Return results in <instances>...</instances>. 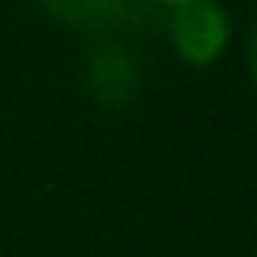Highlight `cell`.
<instances>
[{"mask_svg":"<svg viewBox=\"0 0 257 257\" xmlns=\"http://www.w3.org/2000/svg\"><path fill=\"white\" fill-rule=\"evenodd\" d=\"M142 77H138V60L124 52L120 43H103L90 52L86 60V94L103 107H124L138 94Z\"/></svg>","mask_w":257,"mask_h":257,"instance_id":"cell-2","label":"cell"},{"mask_svg":"<svg viewBox=\"0 0 257 257\" xmlns=\"http://www.w3.org/2000/svg\"><path fill=\"white\" fill-rule=\"evenodd\" d=\"M167 9H172L167 35H172V47L184 64L206 69V64H214L227 52L231 22L219 0H180V5H167Z\"/></svg>","mask_w":257,"mask_h":257,"instance_id":"cell-1","label":"cell"},{"mask_svg":"<svg viewBox=\"0 0 257 257\" xmlns=\"http://www.w3.org/2000/svg\"><path fill=\"white\" fill-rule=\"evenodd\" d=\"M248 73L257 82V26H253V39H248Z\"/></svg>","mask_w":257,"mask_h":257,"instance_id":"cell-4","label":"cell"},{"mask_svg":"<svg viewBox=\"0 0 257 257\" xmlns=\"http://www.w3.org/2000/svg\"><path fill=\"white\" fill-rule=\"evenodd\" d=\"M47 18H56L60 26L86 30V35H107L128 18L133 0H35Z\"/></svg>","mask_w":257,"mask_h":257,"instance_id":"cell-3","label":"cell"},{"mask_svg":"<svg viewBox=\"0 0 257 257\" xmlns=\"http://www.w3.org/2000/svg\"><path fill=\"white\" fill-rule=\"evenodd\" d=\"M159 5H180V0H159Z\"/></svg>","mask_w":257,"mask_h":257,"instance_id":"cell-5","label":"cell"}]
</instances>
